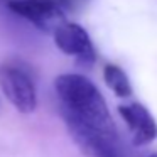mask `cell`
Wrapping results in <instances>:
<instances>
[{
	"label": "cell",
	"instance_id": "obj_4",
	"mask_svg": "<svg viewBox=\"0 0 157 157\" xmlns=\"http://www.w3.org/2000/svg\"><path fill=\"white\" fill-rule=\"evenodd\" d=\"M54 44L61 52L78 59V63L85 66H91L96 59V51L90 34L85 27L76 22H64L52 34Z\"/></svg>",
	"mask_w": 157,
	"mask_h": 157
},
{
	"label": "cell",
	"instance_id": "obj_5",
	"mask_svg": "<svg viewBox=\"0 0 157 157\" xmlns=\"http://www.w3.org/2000/svg\"><path fill=\"white\" fill-rule=\"evenodd\" d=\"M118 113L125 122L127 128L132 135V142L135 145H149L152 140L157 139V123L142 103L130 101L125 105H120Z\"/></svg>",
	"mask_w": 157,
	"mask_h": 157
},
{
	"label": "cell",
	"instance_id": "obj_6",
	"mask_svg": "<svg viewBox=\"0 0 157 157\" xmlns=\"http://www.w3.org/2000/svg\"><path fill=\"white\" fill-rule=\"evenodd\" d=\"M103 79H105L106 86L115 93L118 98H130L132 96V85L130 79L127 76V73L123 71L120 66L117 64H105L103 68Z\"/></svg>",
	"mask_w": 157,
	"mask_h": 157
},
{
	"label": "cell",
	"instance_id": "obj_7",
	"mask_svg": "<svg viewBox=\"0 0 157 157\" xmlns=\"http://www.w3.org/2000/svg\"><path fill=\"white\" fill-rule=\"evenodd\" d=\"M63 12H78L88 4L90 0H52Z\"/></svg>",
	"mask_w": 157,
	"mask_h": 157
},
{
	"label": "cell",
	"instance_id": "obj_3",
	"mask_svg": "<svg viewBox=\"0 0 157 157\" xmlns=\"http://www.w3.org/2000/svg\"><path fill=\"white\" fill-rule=\"evenodd\" d=\"M9 9L44 34H54L64 22H68L66 14L52 0H10Z\"/></svg>",
	"mask_w": 157,
	"mask_h": 157
},
{
	"label": "cell",
	"instance_id": "obj_2",
	"mask_svg": "<svg viewBox=\"0 0 157 157\" xmlns=\"http://www.w3.org/2000/svg\"><path fill=\"white\" fill-rule=\"evenodd\" d=\"M0 88L5 98L21 113H32L37 108V88L32 76L15 63L0 66Z\"/></svg>",
	"mask_w": 157,
	"mask_h": 157
},
{
	"label": "cell",
	"instance_id": "obj_8",
	"mask_svg": "<svg viewBox=\"0 0 157 157\" xmlns=\"http://www.w3.org/2000/svg\"><path fill=\"white\" fill-rule=\"evenodd\" d=\"M150 157H157V152H155V154H152V155H150Z\"/></svg>",
	"mask_w": 157,
	"mask_h": 157
},
{
	"label": "cell",
	"instance_id": "obj_1",
	"mask_svg": "<svg viewBox=\"0 0 157 157\" xmlns=\"http://www.w3.org/2000/svg\"><path fill=\"white\" fill-rule=\"evenodd\" d=\"M61 117L73 142L86 157H127L106 101L95 83L76 73L54 81Z\"/></svg>",
	"mask_w": 157,
	"mask_h": 157
}]
</instances>
